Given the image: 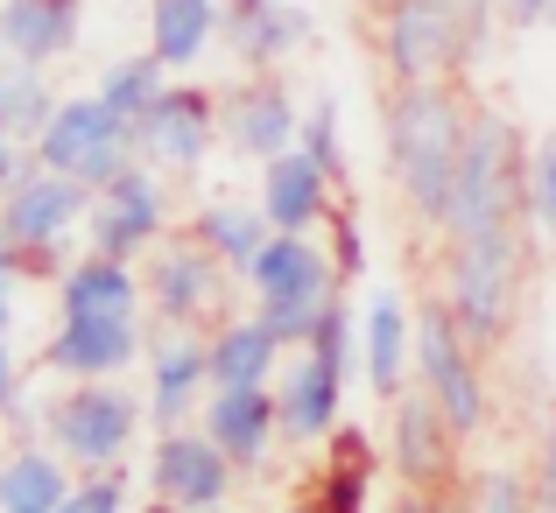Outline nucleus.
<instances>
[{
	"instance_id": "nucleus-13",
	"label": "nucleus",
	"mask_w": 556,
	"mask_h": 513,
	"mask_svg": "<svg viewBox=\"0 0 556 513\" xmlns=\"http://www.w3.org/2000/svg\"><path fill=\"white\" fill-rule=\"evenodd\" d=\"M92 254H121V260H141L169 240V176L135 163L121 169L106 190L92 197V226H85Z\"/></svg>"
},
{
	"instance_id": "nucleus-45",
	"label": "nucleus",
	"mask_w": 556,
	"mask_h": 513,
	"mask_svg": "<svg viewBox=\"0 0 556 513\" xmlns=\"http://www.w3.org/2000/svg\"><path fill=\"white\" fill-rule=\"evenodd\" d=\"M275 513H317V506H311V500H296V506H275Z\"/></svg>"
},
{
	"instance_id": "nucleus-4",
	"label": "nucleus",
	"mask_w": 556,
	"mask_h": 513,
	"mask_svg": "<svg viewBox=\"0 0 556 513\" xmlns=\"http://www.w3.org/2000/svg\"><path fill=\"white\" fill-rule=\"evenodd\" d=\"M92 197L99 190H85V183H71V176L28 163L8 190H0V260L22 268L28 282H36V274L56 282V274H64L56 254L71 246V232L92 226Z\"/></svg>"
},
{
	"instance_id": "nucleus-17",
	"label": "nucleus",
	"mask_w": 556,
	"mask_h": 513,
	"mask_svg": "<svg viewBox=\"0 0 556 513\" xmlns=\"http://www.w3.org/2000/svg\"><path fill=\"white\" fill-rule=\"evenodd\" d=\"M345 387L353 373L325 365L317 351H289L275 373V408H282V444L289 450H325L345 429Z\"/></svg>"
},
{
	"instance_id": "nucleus-38",
	"label": "nucleus",
	"mask_w": 556,
	"mask_h": 513,
	"mask_svg": "<svg viewBox=\"0 0 556 513\" xmlns=\"http://www.w3.org/2000/svg\"><path fill=\"white\" fill-rule=\"evenodd\" d=\"M22 394H28V365L14 351V338H0V422L22 415Z\"/></svg>"
},
{
	"instance_id": "nucleus-19",
	"label": "nucleus",
	"mask_w": 556,
	"mask_h": 513,
	"mask_svg": "<svg viewBox=\"0 0 556 513\" xmlns=\"http://www.w3.org/2000/svg\"><path fill=\"white\" fill-rule=\"evenodd\" d=\"M359 373L380 401H402L416 380V303L402 288H374L359 303Z\"/></svg>"
},
{
	"instance_id": "nucleus-9",
	"label": "nucleus",
	"mask_w": 556,
	"mask_h": 513,
	"mask_svg": "<svg viewBox=\"0 0 556 513\" xmlns=\"http://www.w3.org/2000/svg\"><path fill=\"white\" fill-rule=\"evenodd\" d=\"M149 429H190L212 401V331H190V324H163L149 317Z\"/></svg>"
},
{
	"instance_id": "nucleus-2",
	"label": "nucleus",
	"mask_w": 556,
	"mask_h": 513,
	"mask_svg": "<svg viewBox=\"0 0 556 513\" xmlns=\"http://www.w3.org/2000/svg\"><path fill=\"white\" fill-rule=\"evenodd\" d=\"M521 282H529V246L515 226L444 240V303L458 310L465 338L479 351H501L521 324Z\"/></svg>"
},
{
	"instance_id": "nucleus-1",
	"label": "nucleus",
	"mask_w": 556,
	"mask_h": 513,
	"mask_svg": "<svg viewBox=\"0 0 556 513\" xmlns=\"http://www.w3.org/2000/svg\"><path fill=\"white\" fill-rule=\"evenodd\" d=\"M465 134H472V106H465V92H451V78L394 85V99H388V169H394V183H402L408 218L430 226V232L451 226Z\"/></svg>"
},
{
	"instance_id": "nucleus-18",
	"label": "nucleus",
	"mask_w": 556,
	"mask_h": 513,
	"mask_svg": "<svg viewBox=\"0 0 556 513\" xmlns=\"http://www.w3.org/2000/svg\"><path fill=\"white\" fill-rule=\"evenodd\" d=\"M247 288H254V310H282V303H331L345 288V274L331 260V240H317V232H275L261 246V260L247 268Z\"/></svg>"
},
{
	"instance_id": "nucleus-49",
	"label": "nucleus",
	"mask_w": 556,
	"mask_h": 513,
	"mask_svg": "<svg viewBox=\"0 0 556 513\" xmlns=\"http://www.w3.org/2000/svg\"><path fill=\"white\" fill-rule=\"evenodd\" d=\"M549 22H556V0H549Z\"/></svg>"
},
{
	"instance_id": "nucleus-46",
	"label": "nucleus",
	"mask_w": 556,
	"mask_h": 513,
	"mask_svg": "<svg viewBox=\"0 0 556 513\" xmlns=\"http://www.w3.org/2000/svg\"><path fill=\"white\" fill-rule=\"evenodd\" d=\"M353 8H367V14H380V8H388V0H353Z\"/></svg>"
},
{
	"instance_id": "nucleus-16",
	"label": "nucleus",
	"mask_w": 556,
	"mask_h": 513,
	"mask_svg": "<svg viewBox=\"0 0 556 513\" xmlns=\"http://www.w3.org/2000/svg\"><path fill=\"white\" fill-rule=\"evenodd\" d=\"M149 359V317H56L42 365L56 380H127Z\"/></svg>"
},
{
	"instance_id": "nucleus-32",
	"label": "nucleus",
	"mask_w": 556,
	"mask_h": 513,
	"mask_svg": "<svg viewBox=\"0 0 556 513\" xmlns=\"http://www.w3.org/2000/svg\"><path fill=\"white\" fill-rule=\"evenodd\" d=\"M296 149H311L317 163H325V176L331 183H353V155H345V127H339V99H311L303 106V141Z\"/></svg>"
},
{
	"instance_id": "nucleus-3",
	"label": "nucleus",
	"mask_w": 556,
	"mask_h": 513,
	"mask_svg": "<svg viewBox=\"0 0 556 513\" xmlns=\"http://www.w3.org/2000/svg\"><path fill=\"white\" fill-rule=\"evenodd\" d=\"M36 422H42V444L71 472H121L127 450L149 429V401L127 380H64V394Z\"/></svg>"
},
{
	"instance_id": "nucleus-5",
	"label": "nucleus",
	"mask_w": 556,
	"mask_h": 513,
	"mask_svg": "<svg viewBox=\"0 0 556 513\" xmlns=\"http://www.w3.org/2000/svg\"><path fill=\"white\" fill-rule=\"evenodd\" d=\"M521 183H529V149H521L515 113L472 106V134H465L458 197H451L444 240H472V232L515 226V218H521Z\"/></svg>"
},
{
	"instance_id": "nucleus-20",
	"label": "nucleus",
	"mask_w": 556,
	"mask_h": 513,
	"mask_svg": "<svg viewBox=\"0 0 556 513\" xmlns=\"http://www.w3.org/2000/svg\"><path fill=\"white\" fill-rule=\"evenodd\" d=\"M254 197L275 232H331V218H339V183L325 176V163L311 149H289L275 163H261Z\"/></svg>"
},
{
	"instance_id": "nucleus-35",
	"label": "nucleus",
	"mask_w": 556,
	"mask_h": 513,
	"mask_svg": "<svg viewBox=\"0 0 556 513\" xmlns=\"http://www.w3.org/2000/svg\"><path fill=\"white\" fill-rule=\"evenodd\" d=\"M521 218L556 240V141L529 149V183H521Z\"/></svg>"
},
{
	"instance_id": "nucleus-31",
	"label": "nucleus",
	"mask_w": 556,
	"mask_h": 513,
	"mask_svg": "<svg viewBox=\"0 0 556 513\" xmlns=\"http://www.w3.org/2000/svg\"><path fill=\"white\" fill-rule=\"evenodd\" d=\"M92 92L106 99V106L121 113V120H141V113H149L155 99L169 92V70L155 64L149 50H141V56H113V64L99 70V85H92Z\"/></svg>"
},
{
	"instance_id": "nucleus-41",
	"label": "nucleus",
	"mask_w": 556,
	"mask_h": 513,
	"mask_svg": "<svg viewBox=\"0 0 556 513\" xmlns=\"http://www.w3.org/2000/svg\"><path fill=\"white\" fill-rule=\"evenodd\" d=\"M388 513H472L465 500H451V492H422V486H402L388 500Z\"/></svg>"
},
{
	"instance_id": "nucleus-48",
	"label": "nucleus",
	"mask_w": 556,
	"mask_h": 513,
	"mask_svg": "<svg viewBox=\"0 0 556 513\" xmlns=\"http://www.w3.org/2000/svg\"><path fill=\"white\" fill-rule=\"evenodd\" d=\"M121 8H149V0H121Z\"/></svg>"
},
{
	"instance_id": "nucleus-15",
	"label": "nucleus",
	"mask_w": 556,
	"mask_h": 513,
	"mask_svg": "<svg viewBox=\"0 0 556 513\" xmlns=\"http://www.w3.org/2000/svg\"><path fill=\"white\" fill-rule=\"evenodd\" d=\"M226 260H212L190 232L163 240L149 260H141V282H149V317L163 324H190V331H212L218 324V303H226Z\"/></svg>"
},
{
	"instance_id": "nucleus-7",
	"label": "nucleus",
	"mask_w": 556,
	"mask_h": 513,
	"mask_svg": "<svg viewBox=\"0 0 556 513\" xmlns=\"http://www.w3.org/2000/svg\"><path fill=\"white\" fill-rule=\"evenodd\" d=\"M28 155H36L42 169L85 183V190H106L121 169L141 163V141H135V120H121L99 92H64V106L28 141Z\"/></svg>"
},
{
	"instance_id": "nucleus-30",
	"label": "nucleus",
	"mask_w": 556,
	"mask_h": 513,
	"mask_svg": "<svg viewBox=\"0 0 556 513\" xmlns=\"http://www.w3.org/2000/svg\"><path fill=\"white\" fill-rule=\"evenodd\" d=\"M56 106H64V92L50 85V70H42V64H14V56L0 64V120H8L22 141H36L42 127H50Z\"/></svg>"
},
{
	"instance_id": "nucleus-24",
	"label": "nucleus",
	"mask_w": 556,
	"mask_h": 513,
	"mask_svg": "<svg viewBox=\"0 0 556 513\" xmlns=\"http://www.w3.org/2000/svg\"><path fill=\"white\" fill-rule=\"evenodd\" d=\"M311 8L296 0H268V8H247V14H226V50L240 70H282L296 50H311Z\"/></svg>"
},
{
	"instance_id": "nucleus-14",
	"label": "nucleus",
	"mask_w": 556,
	"mask_h": 513,
	"mask_svg": "<svg viewBox=\"0 0 556 513\" xmlns=\"http://www.w3.org/2000/svg\"><path fill=\"white\" fill-rule=\"evenodd\" d=\"M388 464H394V478H402V486L458 492L465 436L451 429V415L422 387H408L402 401H388Z\"/></svg>"
},
{
	"instance_id": "nucleus-23",
	"label": "nucleus",
	"mask_w": 556,
	"mask_h": 513,
	"mask_svg": "<svg viewBox=\"0 0 556 513\" xmlns=\"http://www.w3.org/2000/svg\"><path fill=\"white\" fill-rule=\"evenodd\" d=\"M0 36L14 64H64L85 36V0H0Z\"/></svg>"
},
{
	"instance_id": "nucleus-34",
	"label": "nucleus",
	"mask_w": 556,
	"mask_h": 513,
	"mask_svg": "<svg viewBox=\"0 0 556 513\" xmlns=\"http://www.w3.org/2000/svg\"><path fill=\"white\" fill-rule=\"evenodd\" d=\"M303 351H317V359L339 365V373H353V359H359V310H353L345 296H331L325 324H317V338L303 345Z\"/></svg>"
},
{
	"instance_id": "nucleus-21",
	"label": "nucleus",
	"mask_w": 556,
	"mask_h": 513,
	"mask_svg": "<svg viewBox=\"0 0 556 513\" xmlns=\"http://www.w3.org/2000/svg\"><path fill=\"white\" fill-rule=\"evenodd\" d=\"M56 317H149V282H141V260L121 254H92L64 260L56 274Z\"/></svg>"
},
{
	"instance_id": "nucleus-39",
	"label": "nucleus",
	"mask_w": 556,
	"mask_h": 513,
	"mask_svg": "<svg viewBox=\"0 0 556 513\" xmlns=\"http://www.w3.org/2000/svg\"><path fill=\"white\" fill-rule=\"evenodd\" d=\"M22 310H28V274L0 260V338H14V331H22Z\"/></svg>"
},
{
	"instance_id": "nucleus-33",
	"label": "nucleus",
	"mask_w": 556,
	"mask_h": 513,
	"mask_svg": "<svg viewBox=\"0 0 556 513\" xmlns=\"http://www.w3.org/2000/svg\"><path fill=\"white\" fill-rule=\"evenodd\" d=\"M472 513H535V478L515 472V464H486V472L472 478Z\"/></svg>"
},
{
	"instance_id": "nucleus-22",
	"label": "nucleus",
	"mask_w": 556,
	"mask_h": 513,
	"mask_svg": "<svg viewBox=\"0 0 556 513\" xmlns=\"http://www.w3.org/2000/svg\"><path fill=\"white\" fill-rule=\"evenodd\" d=\"M198 429L226 450L240 472H261L282 444V408H275V387H212Z\"/></svg>"
},
{
	"instance_id": "nucleus-44",
	"label": "nucleus",
	"mask_w": 556,
	"mask_h": 513,
	"mask_svg": "<svg viewBox=\"0 0 556 513\" xmlns=\"http://www.w3.org/2000/svg\"><path fill=\"white\" fill-rule=\"evenodd\" d=\"M247 8H268V0H226V14H247Z\"/></svg>"
},
{
	"instance_id": "nucleus-12",
	"label": "nucleus",
	"mask_w": 556,
	"mask_h": 513,
	"mask_svg": "<svg viewBox=\"0 0 556 513\" xmlns=\"http://www.w3.org/2000/svg\"><path fill=\"white\" fill-rule=\"evenodd\" d=\"M218 127H226V149L261 169L303 141V99L282 85V70H247L240 85L218 92Z\"/></svg>"
},
{
	"instance_id": "nucleus-6",
	"label": "nucleus",
	"mask_w": 556,
	"mask_h": 513,
	"mask_svg": "<svg viewBox=\"0 0 556 513\" xmlns=\"http://www.w3.org/2000/svg\"><path fill=\"white\" fill-rule=\"evenodd\" d=\"M479 359H486V351L465 338L458 310H451L444 296L416 303V387L444 408L465 444L493 422V394H486V365Z\"/></svg>"
},
{
	"instance_id": "nucleus-25",
	"label": "nucleus",
	"mask_w": 556,
	"mask_h": 513,
	"mask_svg": "<svg viewBox=\"0 0 556 513\" xmlns=\"http://www.w3.org/2000/svg\"><path fill=\"white\" fill-rule=\"evenodd\" d=\"M149 56L177 78L198 70L212 42H226V0H149Z\"/></svg>"
},
{
	"instance_id": "nucleus-42",
	"label": "nucleus",
	"mask_w": 556,
	"mask_h": 513,
	"mask_svg": "<svg viewBox=\"0 0 556 513\" xmlns=\"http://www.w3.org/2000/svg\"><path fill=\"white\" fill-rule=\"evenodd\" d=\"M28 163H36V155H28V141L14 134L8 120H0V190H8V183H14V176H22Z\"/></svg>"
},
{
	"instance_id": "nucleus-26",
	"label": "nucleus",
	"mask_w": 556,
	"mask_h": 513,
	"mask_svg": "<svg viewBox=\"0 0 556 513\" xmlns=\"http://www.w3.org/2000/svg\"><path fill=\"white\" fill-rule=\"evenodd\" d=\"M282 338L261 310L247 317H218L212 324V387H275L282 373Z\"/></svg>"
},
{
	"instance_id": "nucleus-28",
	"label": "nucleus",
	"mask_w": 556,
	"mask_h": 513,
	"mask_svg": "<svg viewBox=\"0 0 556 513\" xmlns=\"http://www.w3.org/2000/svg\"><path fill=\"white\" fill-rule=\"evenodd\" d=\"M374 478H380L374 436L359 429V422H345V429L325 444V472H317V486H311V506L317 513H367L374 506Z\"/></svg>"
},
{
	"instance_id": "nucleus-8",
	"label": "nucleus",
	"mask_w": 556,
	"mask_h": 513,
	"mask_svg": "<svg viewBox=\"0 0 556 513\" xmlns=\"http://www.w3.org/2000/svg\"><path fill=\"white\" fill-rule=\"evenodd\" d=\"M374 42L394 85L465 78V0H388Z\"/></svg>"
},
{
	"instance_id": "nucleus-40",
	"label": "nucleus",
	"mask_w": 556,
	"mask_h": 513,
	"mask_svg": "<svg viewBox=\"0 0 556 513\" xmlns=\"http://www.w3.org/2000/svg\"><path fill=\"white\" fill-rule=\"evenodd\" d=\"M535 513H556V408H549V429H543V450H535Z\"/></svg>"
},
{
	"instance_id": "nucleus-27",
	"label": "nucleus",
	"mask_w": 556,
	"mask_h": 513,
	"mask_svg": "<svg viewBox=\"0 0 556 513\" xmlns=\"http://www.w3.org/2000/svg\"><path fill=\"white\" fill-rule=\"evenodd\" d=\"M190 240L247 282V268H254L261 246L275 240V226H268V211H261V197H204L198 211H190Z\"/></svg>"
},
{
	"instance_id": "nucleus-29",
	"label": "nucleus",
	"mask_w": 556,
	"mask_h": 513,
	"mask_svg": "<svg viewBox=\"0 0 556 513\" xmlns=\"http://www.w3.org/2000/svg\"><path fill=\"white\" fill-rule=\"evenodd\" d=\"M71 486H78V472L50 444H14L0 458V513H64Z\"/></svg>"
},
{
	"instance_id": "nucleus-11",
	"label": "nucleus",
	"mask_w": 556,
	"mask_h": 513,
	"mask_svg": "<svg viewBox=\"0 0 556 513\" xmlns=\"http://www.w3.org/2000/svg\"><path fill=\"white\" fill-rule=\"evenodd\" d=\"M149 492L163 506H184V513H226L232 486H240V464L212 444V436L190 422V429H155L149 444Z\"/></svg>"
},
{
	"instance_id": "nucleus-10",
	"label": "nucleus",
	"mask_w": 556,
	"mask_h": 513,
	"mask_svg": "<svg viewBox=\"0 0 556 513\" xmlns=\"http://www.w3.org/2000/svg\"><path fill=\"white\" fill-rule=\"evenodd\" d=\"M135 141H141V163L163 169L169 183H184V176H198L218 149H226L218 99L204 92V85H177V78H169V92L135 120Z\"/></svg>"
},
{
	"instance_id": "nucleus-37",
	"label": "nucleus",
	"mask_w": 556,
	"mask_h": 513,
	"mask_svg": "<svg viewBox=\"0 0 556 513\" xmlns=\"http://www.w3.org/2000/svg\"><path fill=\"white\" fill-rule=\"evenodd\" d=\"M331 260H339V274L345 282H359L367 274V232H359V218H331Z\"/></svg>"
},
{
	"instance_id": "nucleus-36",
	"label": "nucleus",
	"mask_w": 556,
	"mask_h": 513,
	"mask_svg": "<svg viewBox=\"0 0 556 513\" xmlns=\"http://www.w3.org/2000/svg\"><path fill=\"white\" fill-rule=\"evenodd\" d=\"M64 513H135V486H127V464L121 472H78Z\"/></svg>"
},
{
	"instance_id": "nucleus-43",
	"label": "nucleus",
	"mask_w": 556,
	"mask_h": 513,
	"mask_svg": "<svg viewBox=\"0 0 556 513\" xmlns=\"http://www.w3.org/2000/svg\"><path fill=\"white\" fill-rule=\"evenodd\" d=\"M501 14H507V28H535V22H549V0H501Z\"/></svg>"
},
{
	"instance_id": "nucleus-47",
	"label": "nucleus",
	"mask_w": 556,
	"mask_h": 513,
	"mask_svg": "<svg viewBox=\"0 0 556 513\" xmlns=\"http://www.w3.org/2000/svg\"><path fill=\"white\" fill-rule=\"evenodd\" d=\"M0 64H8V36H0Z\"/></svg>"
}]
</instances>
